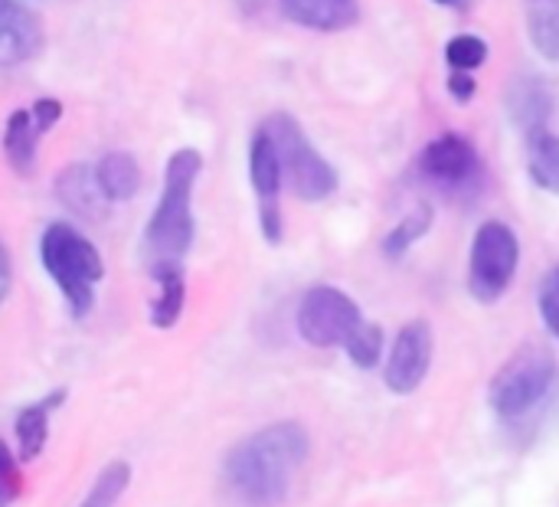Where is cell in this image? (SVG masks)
I'll return each instance as SVG.
<instances>
[{"instance_id":"3957f363","label":"cell","mask_w":559,"mask_h":507,"mask_svg":"<svg viewBox=\"0 0 559 507\" xmlns=\"http://www.w3.org/2000/svg\"><path fill=\"white\" fill-rule=\"evenodd\" d=\"M39 262L56 282L75 318H85L95 305V292L105 279L102 252L72 223H49L39 236Z\"/></svg>"},{"instance_id":"4316f807","label":"cell","mask_w":559,"mask_h":507,"mask_svg":"<svg viewBox=\"0 0 559 507\" xmlns=\"http://www.w3.org/2000/svg\"><path fill=\"white\" fill-rule=\"evenodd\" d=\"M475 89H478V82H475L472 72H452V75H449V95H452L459 105L472 102V98H475Z\"/></svg>"},{"instance_id":"8fae6325","label":"cell","mask_w":559,"mask_h":507,"mask_svg":"<svg viewBox=\"0 0 559 507\" xmlns=\"http://www.w3.org/2000/svg\"><path fill=\"white\" fill-rule=\"evenodd\" d=\"M429 364H432V331L426 321H413L393 341L386 361V387L393 393H413L426 380Z\"/></svg>"},{"instance_id":"5bb4252c","label":"cell","mask_w":559,"mask_h":507,"mask_svg":"<svg viewBox=\"0 0 559 507\" xmlns=\"http://www.w3.org/2000/svg\"><path fill=\"white\" fill-rule=\"evenodd\" d=\"M285 20L314 33H341L360 20L357 0H282Z\"/></svg>"},{"instance_id":"ffe728a7","label":"cell","mask_w":559,"mask_h":507,"mask_svg":"<svg viewBox=\"0 0 559 507\" xmlns=\"http://www.w3.org/2000/svg\"><path fill=\"white\" fill-rule=\"evenodd\" d=\"M527 33H531L534 49L547 62H559V0L527 3Z\"/></svg>"},{"instance_id":"cb8c5ba5","label":"cell","mask_w":559,"mask_h":507,"mask_svg":"<svg viewBox=\"0 0 559 507\" xmlns=\"http://www.w3.org/2000/svg\"><path fill=\"white\" fill-rule=\"evenodd\" d=\"M344 351H347V357H350L357 367L370 370V367H377V361H380V354H383V331H380L377 325L364 321V325L347 338Z\"/></svg>"},{"instance_id":"6da1fadb","label":"cell","mask_w":559,"mask_h":507,"mask_svg":"<svg viewBox=\"0 0 559 507\" xmlns=\"http://www.w3.org/2000/svg\"><path fill=\"white\" fill-rule=\"evenodd\" d=\"M308 433L298 423H272L226 456L223 479L236 502L246 507H278L288 498V488L298 469L308 459Z\"/></svg>"},{"instance_id":"603a6c76","label":"cell","mask_w":559,"mask_h":507,"mask_svg":"<svg viewBox=\"0 0 559 507\" xmlns=\"http://www.w3.org/2000/svg\"><path fill=\"white\" fill-rule=\"evenodd\" d=\"M429 226H432V210H429V207H419L413 216H406V220L383 239V252H386L390 259H400L416 239H423V236L429 233Z\"/></svg>"},{"instance_id":"f1b7e54d","label":"cell","mask_w":559,"mask_h":507,"mask_svg":"<svg viewBox=\"0 0 559 507\" xmlns=\"http://www.w3.org/2000/svg\"><path fill=\"white\" fill-rule=\"evenodd\" d=\"M432 3H442V7H452L455 0H432Z\"/></svg>"},{"instance_id":"d6986e66","label":"cell","mask_w":559,"mask_h":507,"mask_svg":"<svg viewBox=\"0 0 559 507\" xmlns=\"http://www.w3.org/2000/svg\"><path fill=\"white\" fill-rule=\"evenodd\" d=\"M157 282V295L151 302V325L167 331L180 321L183 315V302H187V282H183V269H164L151 275Z\"/></svg>"},{"instance_id":"30bf717a","label":"cell","mask_w":559,"mask_h":507,"mask_svg":"<svg viewBox=\"0 0 559 507\" xmlns=\"http://www.w3.org/2000/svg\"><path fill=\"white\" fill-rule=\"evenodd\" d=\"M62 121V102L59 98H36L33 105L13 108L3 125V154L7 164L16 174H33L36 167V151L46 131H52Z\"/></svg>"},{"instance_id":"5b68a950","label":"cell","mask_w":559,"mask_h":507,"mask_svg":"<svg viewBox=\"0 0 559 507\" xmlns=\"http://www.w3.org/2000/svg\"><path fill=\"white\" fill-rule=\"evenodd\" d=\"M554 377H557L554 354L544 344H527L498 370L491 384V406L504 420H521L547 397Z\"/></svg>"},{"instance_id":"52a82bcc","label":"cell","mask_w":559,"mask_h":507,"mask_svg":"<svg viewBox=\"0 0 559 507\" xmlns=\"http://www.w3.org/2000/svg\"><path fill=\"white\" fill-rule=\"evenodd\" d=\"M416 167L426 184H432L436 190H442L449 197L475 193L485 180V161H481L478 148L459 131H445V134L432 138L423 148Z\"/></svg>"},{"instance_id":"2e32d148","label":"cell","mask_w":559,"mask_h":507,"mask_svg":"<svg viewBox=\"0 0 559 507\" xmlns=\"http://www.w3.org/2000/svg\"><path fill=\"white\" fill-rule=\"evenodd\" d=\"M62 400H66V390H52L43 400L20 410L16 416V459L20 462H33L43 456L46 439H49V420L62 406Z\"/></svg>"},{"instance_id":"277c9868","label":"cell","mask_w":559,"mask_h":507,"mask_svg":"<svg viewBox=\"0 0 559 507\" xmlns=\"http://www.w3.org/2000/svg\"><path fill=\"white\" fill-rule=\"evenodd\" d=\"M262 128L272 134V144H275L278 164H282V177L298 200L321 203L337 190L341 177H337L334 164L311 144V138L292 115L278 111Z\"/></svg>"},{"instance_id":"7402d4cb","label":"cell","mask_w":559,"mask_h":507,"mask_svg":"<svg viewBox=\"0 0 559 507\" xmlns=\"http://www.w3.org/2000/svg\"><path fill=\"white\" fill-rule=\"evenodd\" d=\"M445 62L452 72H475L488 62V43L475 33H459L445 43Z\"/></svg>"},{"instance_id":"f546056e","label":"cell","mask_w":559,"mask_h":507,"mask_svg":"<svg viewBox=\"0 0 559 507\" xmlns=\"http://www.w3.org/2000/svg\"><path fill=\"white\" fill-rule=\"evenodd\" d=\"M527 3H531V0H527Z\"/></svg>"},{"instance_id":"83f0119b","label":"cell","mask_w":559,"mask_h":507,"mask_svg":"<svg viewBox=\"0 0 559 507\" xmlns=\"http://www.w3.org/2000/svg\"><path fill=\"white\" fill-rule=\"evenodd\" d=\"M10 285H13V266H10V256H7V249L0 243V305L10 295Z\"/></svg>"},{"instance_id":"484cf974","label":"cell","mask_w":559,"mask_h":507,"mask_svg":"<svg viewBox=\"0 0 559 507\" xmlns=\"http://www.w3.org/2000/svg\"><path fill=\"white\" fill-rule=\"evenodd\" d=\"M540 315H544V325L550 328V334L559 338V269H554L540 285Z\"/></svg>"},{"instance_id":"ac0fdd59","label":"cell","mask_w":559,"mask_h":507,"mask_svg":"<svg viewBox=\"0 0 559 507\" xmlns=\"http://www.w3.org/2000/svg\"><path fill=\"white\" fill-rule=\"evenodd\" d=\"M527 174L531 180L559 197V134L550 128H537L527 134Z\"/></svg>"},{"instance_id":"ba28073f","label":"cell","mask_w":559,"mask_h":507,"mask_svg":"<svg viewBox=\"0 0 559 507\" xmlns=\"http://www.w3.org/2000/svg\"><path fill=\"white\" fill-rule=\"evenodd\" d=\"M360 325H364V315L357 302L334 285L308 288L298 305V334L311 347H344L347 338Z\"/></svg>"},{"instance_id":"4fadbf2b","label":"cell","mask_w":559,"mask_h":507,"mask_svg":"<svg viewBox=\"0 0 559 507\" xmlns=\"http://www.w3.org/2000/svg\"><path fill=\"white\" fill-rule=\"evenodd\" d=\"M504 102H508L511 121H514L524 134H531V131H537V128H550V115H554V108H557V98H554V92H550V85H547L544 79L527 75V72H524V75H514V79L508 82Z\"/></svg>"},{"instance_id":"d4e9b609","label":"cell","mask_w":559,"mask_h":507,"mask_svg":"<svg viewBox=\"0 0 559 507\" xmlns=\"http://www.w3.org/2000/svg\"><path fill=\"white\" fill-rule=\"evenodd\" d=\"M20 459L16 452L0 439V507H13V502L23 492V475H20Z\"/></svg>"},{"instance_id":"44dd1931","label":"cell","mask_w":559,"mask_h":507,"mask_svg":"<svg viewBox=\"0 0 559 507\" xmlns=\"http://www.w3.org/2000/svg\"><path fill=\"white\" fill-rule=\"evenodd\" d=\"M128 485H131V465L111 462V465H105V469L98 472L95 485L88 488V495L82 498V505L79 507H115L118 505V498L128 492Z\"/></svg>"},{"instance_id":"e0dca14e","label":"cell","mask_w":559,"mask_h":507,"mask_svg":"<svg viewBox=\"0 0 559 507\" xmlns=\"http://www.w3.org/2000/svg\"><path fill=\"white\" fill-rule=\"evenodd\" d=\"M92 174H95V184L102 190V197L111 203H124L131 200L138 190H141V167H138V157L128 154V151H108L102 154L95 164H92Z\"/></svg>"},{"instance_id":"7a4b0ae2","label":"cell","mask_w":559,"mask_h":507,"mask_svg":"<svg viewBox=\"0 0 559 507\" xmlns=\"http://www.w3.org/2000/svg\"><path fill=\"white\" fill-rule=\"evenodd\" d=\"M203 170V157L197 148H177L164 167L160 200L144 226V259L147 272L183 269V259L193 246V190Z\"/></svg>"},{"instance_id":"9a60e30c","label":"cell","mask_w":559,"mask_h":507,"mask_svg":"<svg viewBox=\"0 0 559 507\" xmlns=\"http://www.w3.org/2000/svg\"><path fill=\"white\" fill-rule=\"evenodd\" d=\"M56 193H59V203L82 220H98L108 210V200L102 197L95 184L92 164H69L56 180Z\"/></svg>"},{"instance_id":"7c38bea8","label":"cell","mask_w":559,"mask_h":507,"mask_svg":"<svg viewBox=\"0 0 559 507\" xmlns=\"http://www.w3.org/2000/svg\"><path fill=\"white\" fill-rule=\"evenodd\" d=\"M43 49V23L20 0H0V72H13Z\"/></svg>"},{"instance_id":"8992f818","label":"cell","mask_w":559,"mask_h":507,"mask_svg":"<svg viewBox=\"0 0 559 507\" xmlns=\"http://www.w3.org/2000/svg\"><path fill=\"white\" fill-rule=\"evenodd\" d=\"M518 262H521L518 233L501 220L481 223L472 243V259H468V292L475 295V302L481 305L498 302L514 282Z\"/></svg>"},{"instance_id":"9c48e42d","label":"cell","mask_w":559,"mask_h":507,"mask_svg":"<svg viewBox=\"0 0 559 507\" xmlns=\"http://www.w3.org/2000/svg\"><path fill=\"white\" fill-rule=\"evenodd\" d=\"M249 180H252V193H255V213H259V229L265 236V243L278 246L285 236V220H282V164H278V151L272 144V134L259 125L252 141H249Z\"/></svg>"}]
</instances>
